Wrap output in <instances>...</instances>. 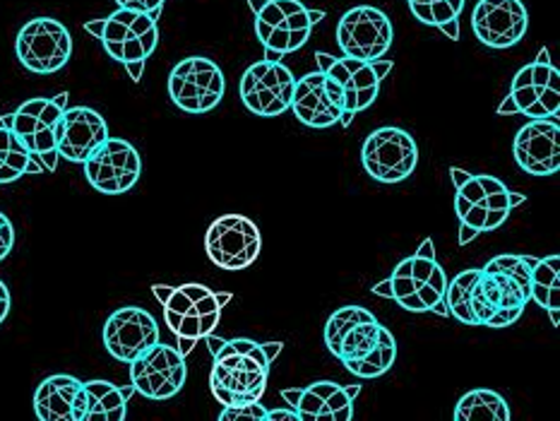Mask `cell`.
Here are the masks:
<instances>
[{"instance_id": "obj_7", "label": "cell", "mask_w": 560, "mask_h": 421, "mask_svg": "<svg viewBox=\"0 0 560 421\" xmlns=\"http://www.w3.org/2000/svg\"><path fill=\"white\" fill-rule=\"evenodd\" d=\"M393 301L409 313L433 311L438 316H450L445 306L447 274L435 258L433 238H425L413 256L401 260L389 277Z\"/></svg>"}, {"instance_id": "obj_24", "label": "cell", "mask_w": 560, "mask_h": 421, "mask_svg": "<svg viewBox=\"0 0 560 421\" xmlns=\"http://www.w3.org/2000/svg\"><path fill=\"white\" fill-rule=\"evenodd\" d=\"M108 138V126L90 106H68L56 126V152L68 162L82 164Z\"/></svg>"}, {"instance_id": "obj_42", "label": "cell", "mask_w": 560, "mask_h": 421, "mask_svg": "<svg viewBox=\"0 0 560 421\" xmlns=\"http://www.w3.org/2000/svg\"><path fill=\"white\" fill-rule=\"evenodd\" d=\"M205 342H207V344H210V352H212V354L217 352V349H219V347H222V344H224V340H217V337H214V332H210V335H207V337H205Z\"/></svg>"}, {"instance_id": "obj_1", "label": "cell", "mask_w": 560, "mask_h": 421, "mask_svg": "<svg viewBox=\"0 0 560 421\" xmlns=\"http://www.w3.org/2000/svg\"><path fill=\"white\" fill-rule=\"evenodd\" d=\"M532 256H495L479 268L471 284L469 311L477 328H510L532 301Z\"/></svg>"}, {"instance_id": "obj_22", "label": "cell", "mask_w": 560, "mask_h": 421, "mask_svg": "<svg viewBox=\"0 0 560 421\" xmlns=\"http://www.w3.org/2000/svg\"><path fill=\"white\" fill-rule=\"evenodd\" d=\"M471 30L489 48H510L525 39L529 12L522 0H479L471 12Z\"/></svg>"}, {"instance_id": "obj_9", "label": "cell", "mask_w": 560, "mask_h": 421, "mask_svg": "<svg viewBox=\"0 0 560 421\" xmlns=\"http://www.w3.org/2000/svg\"><path fill=\"white\" fill-rule=\"evenodd\" d=\"M560 72L551 63L549 48H541L534 63L520 68L510 84V92L498 106L501 116L556 118L560 108Z\"/></svg>"}, {"instance_id": "obj_41", "label": "cell", "mask_w": 560, "mask_h": 421, "mask_svg": "<svg viewBox=\"0 0 560 421\" xmlns=\"http://www.w3.org/2000/svg\"><path fill=\"white\" fill-rule=\"evenodd\" d=\"M441 32H443L445 36H450V39H453V42H459V20H455V22H447V24H443V27H441Z\"/></svg>"}, {"instance_id": "obj_38", "label": "cell", "mask_w": 560, "mask_h": 421, "mask_svg": "<svg viewBox=\"0 0 560 421\" xmlns=\"http://www.w3.org/2000/svg\"><path fill=\"white\" fill-rule=\"evenodd\" d=\"M10 304H12V299H10V289L5 286V282H3V280H0V325H3V323H5V318H8Z\"/></svg>"}, {"instance_id": "obj_12", "label": "cell", "mask_w": 560, "mask_h": 421, "mask_svg": "<svg viewBox=\"0 0 560 421\" xmlns=\"http://www.w3.org/2000/svg\"><path fill=\"white\" fill-rule=\"evenodd\" d=\"M205 250L219 270H248L262 250V234L246 214H222L207 229Z\"/></svg>"}, {"instance_id": "obj_4", "label": "cell", "mask_w": 560, "mask_h": 421, "mask_svg": "<svg viewBox=\"0 0 560 421\" xmlns=\"http://www.w3.org/2000/svg\"><path fill=\"white\" fill-rule=\"evenodd\" d=\"M84 30L102 42L104 51L116 63L126 66L132 82L142 80L144 63L160 44V17L124 8H118L104 20L84 22Z\"/></svg>"}, {"instance_id": "obj_23", "label": "cell", "mask_w": 560, "mask_h": 421, "mask_svg": "<svg viewBox=\"0 0 560 421\" xmlns=\"http://www.w3.org/2000/svg\"><path fill=\"white\" fill-rule=\"evenodd\" d=\"M515 162L532 176H553L560 168V126L558 118H532L522 126L513 142Z\"/></svg>"}, {"instance_id": "obj_34", "label": "cell", "mask_w": 560, "mask_h": 421, "mask_svg": "<svg viewBox=\"0 0 560 421\" xmlns=\"http://www.w3.org/2000/svg\"><path fill=\"white\" fill-rule=\"evenodd\" d=\"M234 419H250V421H267V407L260 400L241 402V405H226L219 412V421H234Z\"/></svg>"}, {"instance_id": "obj_20", "label": "cell", "mask_w": 560, "mask_h": 421, "mask_svg": "<svg viewBox=\"0 0 560 421\" xmlns=\"http://www.w3.org/2000/svg\"><path fill=\"white\" fill-rule=\"evenodd\" d=\"M359 393L361 385L315 381L306 388L282 390V397L289 407L296 409L301 421H351Z\"/></svg>"}, {"instance_id": "obj_16", "label": "cell", "mask_w": 560, "mask_h": 421, "mask_svg": "<svg viewBox=\"0 0 560 421\" xmlns=\"http://www.w3.org/2000/svg\"><path fill=\"white\" fill-rule=\"evenodd\" d=\"M130 366V385L148 400H172L188 381L186 356L176 347L156 342L148 352L132 361Z\"/></svg>"}, {"instance_id": "obj_8", "label": "cell", "mask_w": 560, "mask_h": 421, "mask_svg": "<svg viewBox=\"0 0 560 421\" xmlns=\"http://www.w3.org/2000/svg\"><path fill=\"white\" fill-rule=\"evenodd\" d=\"M318 60V70H323L327 78H332L339 90L345 94V114L339 118V126L349 128L361 112L381 94V84L387 78V72L395 68L393 58H377V60H357V58H335L325 51L315 54Z\"/></svg>"}, {"instance_id": "obj_3", "label": "cell", "mask_w": 560, "mask_h": 421, "mask_svg": "<svg viewBox=\"0 0 560 421\" xmlns=\"http://www.w3.org/2000/svg\"><path fill=\"white\" fill-rule=\"evenodd\" d=\"M154 299L164 308L166 328L176 337V349L188 356L200 340L219 328L222 308L231 301L229 292H212L210 286L188 282L180 286L154 284Z\"/></svg>"}, {"instance_id": "obj_25", "label": "cell", "mask_w": 560, "mask_h": 421, "mask_svg": "<svg viewBox=\"0 0 560 421\" xmlns=\"http://www.w3.org/2000/svg\"><path fill=\"white\" fill-rule=\"evenodd\" d=\"M82 381L68 373H56L39 383L34 393V412L42 421H82Z\"/></svg>"}, {"instance_id": "obj_40", "label": "cell", "mask_w": 560, "mask_h": 421, "mask_svg": "<svg viewBox=\"0 0 560 421\" xmlns=\"http://www.w3.org/2000/svg\"><path fill=\"white\" fill-rule=\"evenodd\" d=\"M477 236H479V232H474L471 226H465V224L459 226V246H467L469 241H474Z\"/></svg>"}, {"instance_id": "obj_5", "label": "cell", "mask_w": 560, "mask_h": 421, "mask_svg": "<svg viewBox=\"0 0 560 421\" xmlns=\"http://www.w3.org/2000/svg\"><path fill=\"white\" fill-rule=\"evenodd\" d=\"M450 178H453L457 190L455 212L459 222L479 234L501 229L510 212L527 200L520 192L510 190L501 178L489 174H469L465 168L453 166Z\"/></svg>"}, {"instance_id": "obj_19", "label": "cell", "mask_w": 560, "mask_h": 421, "mask_svg": "<svg viewBox=\"0 0 560 421\" xmlns=\"http://www.w3.org/2000/svg\"><path fill=\"white\" fill-rule=\"evenodd\" d=\"M156 342H160V325L150 311L140 306L118 308L104 323L106 352L124 364H132Z\"/></svg>"}, {"instance_id": "obj_11", "label": "cell", "mask_w": 560, "mask_h": 421, "mask_svg": "<svg viewBox=\"0 0 560 421\" xmlns=\"http://www.w3.org/2000/svg\"><path fill=\"white\" fill-rule=\"evenodd\" d=\"M226 78L212 58L188 56L168 75V96L190 116L210 114L224 100Z\"/></svg>"}, {"instance_id": "obj_32", "label": "cell", "mask_w": 560, "mask_h": 421, "mask_svg": "<svg viewBox=\"0 0 560 421\" xmlns=\"http://www.w3.org/2000/svg\"><path fill=\"white\" fill-rule=\"evenodd\" d=\"M411 15L423 24L441 30L443 24L459 20L465 0H407Z\"/></svg>"}, {"instance_id": "obj_28", "label": "cell", "mask_w": 560, "mask_h": 421, "mask_svg": "<svg viewBox=\"0 0 560 421\" xmlns=\"http://www.w3.org/2000/svg\"><path fill=\"white\" fill-rule=\"evenodd\" d=\"M558 299H560V258L553 253V256L537 258V262H534L532 268V301L549 313L553 328L560 325Z\"/></svg>"}, {"instance_id": "obj_6", "label": "cell", "mask_w": 560, "mask_h": 421, "mask_svg": "<svg viewBox=\"0 0 560 421\" xmlns=\"http://www.w3.org/2000/svg\"><path fill=\"white\" fill-rule=\"evenodd\" d=\"M255 34L265 46V60H282L308 44L325 10H311L301 0H248Z\"/></svg>"}, {"instance_id": "obj_18", "label": "cell", "mask_w": 560, "mask_h": 421, "mask_svg": "<svg viewBox=\"0 0 560 421\" xmlns=\"http://www.w3.org/2000/svg\"><path fill=\"white\" fill-rule=\"evenodd\" d=\"M90 186L104 196H124L140 180V152L128 140L108 136L88 160L82 162Z\"/></svg>"}, {"instance_id": "obj_13", "label": "cell", "mask_w": 560, "mask_h": 421, "mask_svg": "<svg viewBox=\"0 0 560 421\" xmlns=\"http://www.w3.org/2000/svg\"><path fill=\"white\" fill-rule=\"evenodd\" d=\"M361 162L366 174L381 184H401L419 164V144L405 128H377L363 142Z\"/></svg>"}, {"instance_id": "obj_2", "label": "cell", "mask_w": 560, "mask_h": 421, "mask_svg": "<svg viewBox=\"0 0 560 421\" xmlns=\"http://www.w3.org/2000/svg\"><path fill=\"white\" fill-rule=\"evenodd\" d=\"M282 349V342L260 344L248 340V337L224 340V344L212 354L214 364L210 373V390L219 405L226 407L262 400L272 361Z\"/></svg>"}, {"instance_id": "obj_27", "label": "cell", "mask_w": 560, "mask_h": 421, "mask_svg": "<svg viewBox=\"0 0 560 421\" xmlns=\"http://www.w3.org/2000/svg\"><path fill=\"white\" fill-rule=\"evenodd\" d=\"M24 174H46L12 130V114H0V186L15 184Z\"/></svg>"}, {"instance_id": "obj_30", "label": "cell", "mask_w": 560, "mask_h": 421, "mask_svg": "<svg viewBox=\"0 0 560 421\" xmlns=\"http://www.w3.org/2000/svg\"><path fill=\"white\" fill-rule=\"evenodd\" d=\"M510 407L503 395L495 390H469L462 395V400L455 407V421H471V419H491V421H508Z\"/></svg>"}, {"instance_id": "obj_21", "label": "cell", "mask_w": 560, "mask_h": 421, "mask_svg": "<svg viewBox=\"0 0 560 421\" xmlns=\"http://www.w3.org/2000/svg\"><path fill=\"white\" fill-rule=\"evenodd\" d=\"M291 112L308 128H332L345 114V94L332 78H327L323 70H315L296 80Z\"/></svg>"}, {"instance_id": "obj_14", "label": "cell", "mask_w": 560, "mask_h": 421, "mask_svg": "<svg viewBox=\"0 0 560 421\" xmlns=\"http://www.w3.org/2000/svg\"><path fill=\"white\" fill-rule=\"evenodd\" d=\"M15 54L30 72L51 75L68 66L72 56V36L63 22L54 17H34L20 30Z\"/></svg>"}, {"instance_id": "obj_15", "label": "cell", "mask_w": 560, "mask_h": 421, "mask_svg": "<svg viewBox=\"0 0 560 421\" xmlns=\"http://www.w3.org/2000/svg\"><path fill=\"white\" fill-rule=\"evenodd\" d=\"M296 78L282 60H258L241 78V102L253 116L277 118L291 108Z\"/></svg>"}, {"instance_id": "obj_26", "label": "cell", "mask_w": 560, "mask_h": 421, "mask_svg": "<svg viewBox=\"0 0 560 421\" xmlns=\"http://www.w3.org/2000/svg\"><path fill=\"white\" fill-rule=\"evenodd\" d=\"M84 390L82 421H124L128 417V400L136 388H118L108 381H88Z\"/></svg>"}, {"instance_id": "obj_33", "label": "cell", "mask_w": 560, "mask_h": 421, "mask_svg": "<svg viewBox=\"0 0 560 421\" xmlns=\"http://www.w3.org/2000/svg\"><path fill=\"white\" fill-rule=\"evenodd\" d=\"M369 308L363 306H342L337 308L330 318H327V325H325V344L330 352H335V347L339 342V337H342L351 325L359 323L361 318L369 316Z\"/></svg>"}, {"instance_id": "obj_35", "label": "cell", "mask_w": 560, "mask_h": 421, "mask_svg": "<svg viewBox=\"0 0 560 421\" xmlns=\"http://www.w3.org/2000/svg\"><path fill=\"white\" fill-rule=\"evenodd\" d=\"M118 8L132 10V12H144V15L160 17L166 0H116Z\"/></svg>"}, {"instance_id": "obj_10", "label": "cell", "mask_w": 560, "mask_h": 421, "mask_svg": "<svg viewBox=\"0 0 560 421\" xmlns=\"http://www.w3.org/2000/svg\"><path fill=\"white\" fill-rule=\"evenodd\" d=\"M68 92H60L56 96H36V100L20 104L18 112H12V130H15V136L34 160L44 166L46 174L56 172L58 166L56 126L68 108Z\"/></svg>"}, {"instance_id": "obj_37", "label": "cell", "mask_w": 560, "mask_h": 421, "mask_svg": "<svg viewBox=\"0 0 560 421\" xmlns=\"http://www.w3.org/2000/svg\"><path fill=\"white\" fill-rule=\"evenodd\" d=\"M267 421H301L294 407L289 409H267Z\"/></svg>"}, {"instance_id": "obj_31", "label": "cell", "mask_w": 560, "mask_h": 421, "mask_svg": "<svg viewBox=\"0 0 560 421\" xmlns=\"http://www.w3.org/2000/svg\"><path fill=\"white\" fill-rule=\"evenodd\" d=\"M395 361H397V340L393 330L383 325L381 340H377V344L371 349V352L359 361H351V364H347L345 369L359 378H381L395 366Z\"/></svg>"}, {"instance_id": "obj_17", "label": "cell", "mask_w": 560, "mask_h": 421, "mask_svg": "<svg viewBox=\"0 0 560 421\" xmlns=\"http://www.w3.org/2000/svg\"><path fill=\"white\" fill-rule=\"evenodd\" d=\"M395 42V27L381 8L359 5L347 10L337 24V44L347 58H385Z\"/></svg>"}, {"instance_id": "obj_36", "label": "cell", "mask_w": 560, "mask_h": 421, "mask_svg": "<svg viewBox=\"0 0 560 421\" xmlns=\"http://www.w3.org/2000/svg\"><path fill=\"white\" fill-rule=\"evenodd\" d=\"M12 246H15V226H12L5 212H0V260L10 256Z\"/></svg>"}, {"instance_id": "obj_39", "label": "cell", "mask_w": 560, "mask_h": 421, "mask_svg": "<svg viewBox=\"0 0 560 421\" xmlns=\"http://www.w3.org/2000/svg\"><path fill=\"white\" fill-rule=\"evenodd\" d=\"M373 294H375V296H383V299H393V286H389V277H387V280L377 282V284L373 286Z\"/></svg>"}, {"instance_id": "obj_29", "label": "cell", "mask_w": 560, "mask_h": 421, "mask_svg": "<svg viewBox=\"0 0 560 421\" xmlns=\"http://www.w3.org/2000/svg\"><path fill=\"white\" fill-rule=\"evenodd\" d=\"M381 330H383V323L377 320L373 313H369L366 318H361L359 323L351 325V328L339 337L332 354L342 361V366L351 364V361H359L371 352V349L377 344V340H381Z\"/></svg>"}]
</instances>
